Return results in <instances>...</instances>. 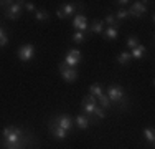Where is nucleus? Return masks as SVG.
Segmentation results:
<instances>
[{"mask_svg": "<svg viewBox=\"0 0 155 149\" xmlns=\"http://www.w3.org/2000/svg\"><path fill=\"white\" fill-rule=\"evenodd\" d=\"M106 96L109 98V101L112 104L114 103L119 104L125 98V96H124V88L119 86V85H110V86L107 88V95H106Z\"/></svg>", "mask_w": 155, "mask_h": 149, "instance_id": "7ed1b4c3", "label": "nucleus"}, {"mask_svg": "<svg viewBox=\"0 0 155 149\" xmlns=\"http://www.w3.org/2000/svg\"><path fill=\"white\" fill-rule=\"evenodd\" d=\"M50 124H54V126H58V128L64 129L66 133H69L71 128H73V124H74V119H73L71 116H68V114H60V116L51 119Z\"/></svg>", "mask_w": 155, "mask_h": 149, "instance_id": "f03ea898", "label": "nucleus"}, {"mask_svg": "<svg viewBox=\"0 0 155 149\" xmlns=\"http://www.w3.org/2000/svg\"><path fill=\"white\" fill-rule=\"evenodd\" d=\"M73 27H74L78 32H87V22H86V17L83 13H78L73 20Z\"/></svg>", "mask_w": 155, "mask_h": 149, "instance_id": "6e6552de", "label": "nucleus"}, {"mask_svg": "<svg viewBox=\"0 0 155 149\" xmlns=\"http://www.w3.org/2000/svg\"><path fill=\"white\" fill-rule=\"evenodd\" d=\"M56 17L60 18V20H63V18H64V17H63V13H61V10H60V9L56 10Z\"/></svg>", "mask_w": 155, "mask_h": 149, "instance_id": "7c9ffc66", "label": "nucleus"}, {"mask_svg": "<svg viewBox=\"0 0 155 149\" xmlns=\"http://www.w3.org/2000/svg\"><path fill=\"white\" fill-rule=\"evenodd\" d=\"M74 123H76V126L79 129H86L87 126H89V123H91V119H89V116H76V119H74Z\"/></svg>", "mask_w": 155, "mask_h": 149, "instance_id": "9b49d317", "label": "nucleus"}, {"mask_svg": "<svg viewBox=\"0 0 155 149\" xmlns=\"http://www.w3.org/2000/svg\"><path fill=\"white\" fill-rule=\"evenodd\" d=\"M145 53H147V48L143 47V45H137L134 50H130V57L134 58V60L143 58V57H145Z\"/></svg>", "mask_w": 155, "mask_h": 149, "instance_id": "9d476101", "label": "nucleus"}, {"mask_svg": "<svg viewBox=\"0 0 155 149\" xmlns=\"http://www.w3.org/2000/svg\"><path fill=\"white\" fill-rule=\"evenodd\" d=\"M127 3H130V2H127V0H120V2H117V5H119L120 9H122V7H125Z\"/></svg>", "mask_w": 155, "mask_h": 149, "instance_id": "c756f323", "label": "nucleus"}, {"mask_svg": "<svg viewBox=\"0 0 155 149\" xmlns=\"http://www.w3.org/2000/svg\"><path fill=\"white\" fill-rule=\"evenodd\" d=\"M7 43H8V36H7L5 30H3L2 27H0V48L7 47Z\"/></svg>", "mask_w": 155, "mask_h": 149, "instance_id": "393cba45", "label": "nucleus"}, {"mask_svg": "<svg viewBox=\"0 0 155 149\" xmlns=\"http://www.w3.org/2000/svg\"><path fill=\"white\" fill-rule=\"evenodd\" d=\"M33 57H35V47H33L31 43H27V45H21L20 48H18V58H20V61H31Z\"/></svg>", "mask_w": 155, "mask_h": 149, "instance_id": "20e7f679", "label": "nucleus"}, {"mask_svg": "<svg viewBox=\"0 0 155 149\" xmlns=\"http://www.w3.org/2000/svg\"><path fill=\"white\" fill-rule=\"evenodd\" d=\"M2 149H30L35 143L31 134H28L20 126H7L0 133Z\"/></svg>", "mask_w": 155, "mask_h": 149, "instance_id": "f257e3e1", "label": "nucleus"}, {"mask_svg": "<svg viewBox=\"0 0 155 149\" xmlns=\"http://www.w3.org/2000/svg\"><path fill=\"white\" fill-rule=\"evenodd\" d=\"M114 17H116L117 22H122V20H125V18L129 17V13H127V10H125V9H119V10H117V13L114 15Z\"/></svg>", "mask_w": 155, "mask_h": 149, "instance_id": "b1692460", "label": "nucleus"}, {"mask_svg": "<svg viewBox=\"0 0 155 149\" xmlns=\"http://www.w3.org/2000/svg\"><path fill=\"white\" fill-rule=\"evenodd\" d=\"M94 116L97 118V119H104V118H106V111L102 109L99 104H97V108H96V111H94Z\"/></svg>", "mask_w": 155, "mask_h": 149, "instance_id": "cd10ccee", "label": "nucleus"}, {"mask_svg": "<svg viewBox=\"0 0 155 149\" xmlns=\"http://www.w3.org/2000/svg\"><path fill=\"white\" fill-rule=\"evenodd\" d=\"M137 45H139V38H137V36H129V38H127V47L130 48V50H134Z\"/></svg>", "mask_w": 155, "mask_h": 149, "instance_id": "a878e982", "label": "nucleus"}, {"mask_svg": "<svg viewBox=\"0 0 155 149\" xmlns=\"http://www.w3.org/2000/svg\"><path fill=\"white\" fill-rule=\"evenodd\" d=\"M143 137H145L150 144H153L155 143V133H153V129L152 128H145V129H143Z\"/></svg>", "mask_w": 155, "mask_h": 149, "instance_id": "412c9836", "label": "nucleus"}, {"mask_svg": "<svg viewBox=\"0 0 155 149\" xmlns=\"http://www.w3.org/2000/svg\"><path fill=\"white\" fill-rule=\"evenodd\" d=\"M50 131H51V134H53L54 139H58V141H63V139L68 137V133H66L64 129L58 128V126H54V124H50Z\"/></svg>", "mask_w": 155, "mask_h": 149, "instance_id": "1a4fd4ad", "label": "nucleus"}, {"mask_svg": "<svg viewBox=\"0 0 155 149\" xmlns=\"http://www.w3.org/2000/svg\"><path fill=\"white\" fill-rule=\"evenodd\" d=\"M97 101H99V106H101L102 109H107V108L112 106V103L109 101V98H107L106 95H101V96L97 98Z\"/></svg>", "mask_w": 155, "mask_h": 149, "instance_id": "6ab92c4d", "label": "nucleus"}, {"mask_svg": "<svg viewBox=\"0 0 155 149\" xmlns=\"http://www.w3.org/2000/svg\"><path fill=\"white\" fill-rule=\"evenodd\" d=\"M145 12H147V2H132L130 9L127 10L129 17H134V18H140Z\"/></svg>", "mask_w": 155, "mask_h": 149, "instance_id": "39448f33", "label": "nucleus"}, {"mask_svg": "<svg viewBox=\"0 0 155 149\" xmlns=\"http://www.w3.org/2000/svg\"><path fill=\"white\" fill-rule=\"evenodd\" d=\"M63 63H64L66 66H69V68H76V66L81 63V60L73 58V57H68V55H66V57H64V61H63Z\"/></svg>", "mask_w": 155, "mask_h": 149, "instance_id": "f3484780", "label": "nucleus"}, {"mask_svg": "<svg viewBox=\"0 0 155 149\" xmlns=\"http://www.w3.org/2000/svg\"><path fill=\"white\" fill-rule=\"evenodd\" d=\"M60 73H61V76H63L64 81H74L78 78L76 68H69V66H66L64 63H60Z\"/></svg>", "mask_w": 155, "mask_h": 149, "instance_id": "0eeeda50", "label": "nucleus"}, {"mask_svg": "<svg viewBox=\"0 0 155 149\" xmlns=\"http://www.w3.org/2000/svg\"><path fill=\"white\" fill-rule=\"evenodd\" d=\"M35 18H36V22H46L48 18H50V15H48L46 10H36Z\"/></svg>", "mask_w": 155, "mask_h": 149, "instance_id": "5701e85b", "label": "nucleus"}, {"mask_svg": "<svg viewBox=\"0 0 155 149\" xmlns=\"http://www.w3.org/2000/svg\"><path fill=\"white\" fill-rule=\"evenodd\" d=\"M23 2H13L10 7H7L5 10H3V15H5L7 18H12V20H17L18 17H20L21 13V9H23V5H21Z\"/></svg>", "mask_w": 155, "mask_h": 149, "instance_id": "423d86ee", "label": "nucleus"}, {"mask_svg": "<svg viewBox=\"0 0 155 149\" xmlns=\"http://www.w3.org/2000/svg\"><path fill=\"white\" fill-rule=\"evenodd\" d=\"M86 38H87V32H76L73 35V42L74 43H83Z\"/></svg>", "mask_w": 155, "mask_h": 149, "instance_id": "4be33fe9", "label": "nucleus"}, {"mask_svg": "<svg viewBox=\"0 0 155 149\" xmlns=\"http://www.w3.org/2000/svg\"><path fill=\"white\" fill-rule=\"evenodd\" d=\"M104 28H106V23H104L102 20H94L93 23H91V30H89V32H93V33H101V35H102Z\"/></svg>", "mask_w": 155, "mask_h": 149, "instance_id": "f8f14e48", "label": "nucleus"}, {"mask_svg": "<svg viewBox=\"0 0 155 149\" xmlns=\"http://www.w3.org/2000/svg\"><path fill=\"white\" fill-rule=\"evenodd\" d=\"M60 10H61V13H63V17H69V15H73L74 13V10H76V5H73V3H63V5L60 7Z\"/></svg>", "mask_w": 155, "mask_h": 149, "instance_id": "ddd939ff", "label": "nucleus"}, {"mask_svg": "<svg viewBox=\"0 0 155 149\" xmlns=\"http://www.w3.org/2000/svg\"><path fill=\"white\" fill-rule=\"evenodd\" d=\"M117 35H119V32H117V28H114V27H107V28H104V32H102V36L107 38V40H116Z\"/></svg>", "mask_w": 155, "mask_h": 149, "instance_id": "4468645a", "label": "nucleus"}, {"mask_svg": "<svg viewBox=\"0 0 155 149\" xmlns=\"http://www.w3.org/2000/svg\"><path fill=\"white\" fill-rule=\"evenodd\" d=\"M25 9H27L28 12H35V3L33 2H25Z\"/></svg>", "mask_w": 155, "mask_h": 149, "instance_id": "c85d7f7f", "label": "nucleus"}, {"mask_svg": "<svg viewBox=\"0 0 155 149\" xmlns=\"http://www.w3.org/2000/svg\"><path fill=\"white\" fill-rule=\"evenodd\" d=\"M81 106H83L84 113H86L87 116H93L96 108H97V103H84V101H81Z\"/></svg>", "mask_w": 155, "mask_h": 149, "instance_id": "2eb2a0df", "label": "nucleus"}, {"mask_svg": "<svg viewBox=\"0 0 155 149\" xmlns=\"http://www.w3.org/2000/svg\"><path fill=\"white\" fill-rule=\"evenodd\" d=\"M104 23H107L109 25V27H114V28H117V30H119V27H120V22H117L116 20V17H114V15H106V22H104Z\"/></svg>", "mask_w": 155, "mask_h": 149, "instance_id": "a211bd4d", "label": "nucleus"}, {"mask_svg": "<svg viewBox=\"0 0 155 149\" xmlns=\"http://www.w3.org/2000/svg\"><path fill=\"white\" fill-rule=\"evenodd\" d=\"M130 60H132L130 51H122V53L117 55V63H119V65H127Z\"/></svg>", "mask_w": 155, "mask_h": 149, "instance_id": "dca6fc26", "label": "nucleus"}, {"mask_svg": "<svg viewBox=\"0 0 155 149\" xmlns=\"http://www.w3.org/2000/svg\"><path fill=\"white\" fill-rule=\"evenodd\" d=\"M66 55H68V57H73V58H78V60H83V55H81V51L78 50V48H73V50H69Z\"/></svg>", "mask_w": 155, "mask_h": 149, "instance_id": "bb28decb", "label": "nucleus"}, {"mask_svg": "<svg viewBox=\"0 0 155 149\" xmlns=\"http://www.w3.org/2000/svg\"><path fill=\"white\" fill-rule=\"evenodd\" d=\"M89 95H93L94 98H99L101 95H104V91H102V88L99 86V85H91L89 86Z\"/></svg>", "mask_w": 155, "mask_h": 149, "instance_id": "aec40b11", "label": "nucleus"}]
</instances>
